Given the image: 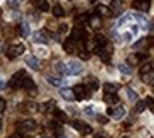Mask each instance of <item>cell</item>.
<instances>
[{"mask_svg":"<svg viewBox=\"0 0 154 138\" xmlns=\"http://www.w3.org/2000/svg\"><path fill=\"white\" fill-rule=\"evenodd\" d=\"M26 76H27L26 70H19V72H16V74L11 76V79H10L9 86L11 89L23 88V82H24V79H26Z\"/></svg>","mask_w":154,"mask_h":138,"instance_id":"1","label":"cell"},{"mask_svg":"<svg viewBox=\"0 0 154 138\" xmlns=\"http://www.w3.org/2000/svg\"><path fill=\"white\" fill-rule=\"evenodd\" d=\"M35 127H37V123L34 121V120H24V121H21V123H19L17 124V131H19V134H26L28 133V131H33V130H35Z\"/></svg>","mask_w":154,"mask_h":138,"instance_id":"2","label":"cell"},{"mask_svg":"<svg viewBox=\"0 0 154 138\" xmlns=\"http://www.w3.org/2000/svg\"><path fill=\"white\" fill-rule=\"evenodd\" d=\"M72 127H74L78 133L84 134V135H88V134L92 133V128H91V125H88L86 123H84V121H79V120H76V121H72Z\"/></svg>","mask_w":154,"mask_h":138,"instance_id":"3","label":"cell"},{"mask_svg":"<svg viewBox=\"0 0 154 138\" xmlns=\"http://www.w3.org/2000/svg\"><path fill=\"white\" fill-rule=\"evenodd\" d=\"M24 50H26V46L23 45V44H16V45H11L7 50V56H9L10 59H14L16 56H20L21 54L24 52Z\"/></svg>","mask_w":154,"mask_h":138,"instance_id":"4","label":"cell"},{"mask_svg":"<svg viewBox=\"0 0 154 138\" xmlns=\"http://www.w3.org/2000/svg\"><path fill=\"white\" fill-rule=\"evenodd\" d=\"M72 90L75 93L76 100H84V99H86L89 96V89H86V86H84V85H76Z\"/></svg>","mask_w":154,"mask_h":138,"instance_id":"5","label":"cell"},{"mask_svg":"<svg viewBox=\"0 0 154 138\" xmlns=\"http://www.w3.org/2000/svg\"><path fill=\"white\" fill-rule=\"evenodd\" d=\"M23 88L27 90L30 96H35L37 94V86L34 85L33 79L30 78V76H26V79H24V82H23Z\"/></svg>","mask_w":154,"mask_h":138,"instance_id":"6","label":"cell"},{"mask_svg":"<svg viewBox=\"0 0 154 138\" xmlns=\"http://www.w3.org/2000/svg\"><path fill=\"white\" fill-rule=\"evenodd\" d=\"M82 72V66L76 61H71L66 65V75H79Z\"/></svg>","mask_w":154,"mask_h":138,"instance_id":"7","label":"cell"},{"mask_svg":"<svg viewBox=\"0 0 154 138\" xmlns=\"http://www.w3.org/2000/svg\"><path fill=\"white\" fill-rule=\"evenodd\" d=\"M71 38H72V40H75V41L85 40V38H86V31L84 30V27L76 26V27L72 28V35H71Z\"/></svg>","mask_w":154,"mask_h":138,"instance_id":"8","label":"cell"},{"mask_svg":"<svg viewBox=\"0 0 154 138\" xmlns=\"http://www.w3.org/2000/svg\"><path fill=\"white\" fill-rule=\"evenodd\" d=\"M88 24L94 28V30H99V28L102 27V19H100V16H99V14H94V16H91L89 20H88Z\"/></svg>","mask_w":154,"mask_h":138,"instance_id":"9","label":"cell"},{"mask_svg":"<svg viewBox=\"0 0 154 138\" xmlns=\"http://www.w3.org/2000/svg\"><path fill=\"white\" fill-rule=\"evenodd\" d=\"M33 40H34V42H40V44H47V41H48L47 31H45V30H40V31H37L35 34H34Z\"/></svg>","mask_w":154,"mask_h":138,"instance_id":"10","label":"cell"},{"mask_svg":"<svg viewBox=\"0 0 154 138\" xmlns=\"http://www.w3.org/2000/svg\"><path fill=\"white\" fill-rule=\"evenodd\" d=\"M133 7H134V9H137V10H140V11H149L150 2H147V0H134Z\"/></svg>","mask_w":154,"mask_h":138,"instance_id":"11","label":"cell"},{"mask_svg":"<svg viewBox=\"0 0 154 138\" xmlns=\"http://www.w3.org/2000/svg\"><path fill=\"white\" fill-rule=\"evenodd\" d=\"M24 59H26V64H27L31 69H34V70H38V68H40V61H38L34 55H27L26 58H24Z\"/></svg>","mask_w":154,"mask_h":138,"instance_id":"12","label":"cell"},{"mask_svg":"<svg viewBox=\"0 0 154 138\" xmlns=\"http://www.w3.org/2000/svg\"><path fill=\"white\" fill-rule=\"evenodd\" d=\"M60 94L65 100H68V101H72V100H75L76 97H75V93H74V90L72 89H68V88H64V89H61L60 90Z\"/></svg>","mask_w":154,"mask_h":138,"instance_id":"13","label":"cell"},{"mask_svg":"<svg viewBox=\"0 0 154 138\" xmlns=\"http://www.w3.org/2000/svg\"><path fill=\"white\" fill-rule=\"evenodd\" d=\"M96 13H98L100 17H110V16H112V10L109 9V7H106V6L99 4L98 7H96Z\"/></svg>","mask_w":154,"mask_h":138,"instance_id":"14","label":"cell"},{"mask_svg":"<svg viewBox=\"0 0 154 138\" xmlns=\"http://www.w3.org/2000/svg\"><path fill=\"white\" fill-rule=\"evenodd\" d=\"M126 114V111H125V109L122 106L116 107V109H112V113H110V116H112L115 120H120L123 118V116Z\"/></svg>","mask_w":154,"mask_h":138,"instance_id":"15","label":"cell"},{"mask_svg":"<svg viewBox=\"0 0 154 138\" xmlns=\"http://www.w3.org/2000/svg\"><path fill=\"white\" fill-rule=\"evenodd\" d=\"M86 86L89 88V90H96L99 88L98 79L95 78V76H88L86 78Z\"/></svg>","mask_w":154,"mask_h":138,"instance_id":"16","label":"cell"},{"mask_svg":"<svg viewBox=\"0 0 154 138\" xmlns=\"http://www.w3.org/2000/svg\"><path fill=\"white\" fill-rule=\"evenodd\" d=\"M64 50H65V52H68V54H72L75 50V40L68 38V40L64 42Z\"/></svg>","mask_w":154,"mask_h":138,"instance_id":"17","label":"cell"},{"mask_svg":"<svg viewBox=\"0 0 154 138\" xmlns=\"http://www.w3.org/2000/svg\"><path fill=\"white\" fill-rule=\"evenodd\" d=\"M117 89H119V86L115 85V83H105V85H103V90H105V93H112V94H116Z\"/></svg>","mask_w":154,"mask_h":138,"instance_id":"18","label":"cell"},{"mask_svg":"<svg viewBox=\"0 0 154 138\" xmlns=\"http://www.w3.org/2000/svg\"><path fill=\"white\" fill-rule=\"evenodd\" d=\"M134 19L143 30H147V28H149V21H147L143 16H140V14H134Z\"/></svg>","mask_w":154,"mask_h":138,"instance_id":"19","label":"cell"},{"mask_svg":"<svg viewBox=\"0 0 154 138\" xmlns=\"http://www.w3.org/2000/svg\"><path fill=\"white\" fill-rule=\"evenodd\" d=\"M19 30H20V35L23 38H27L30 35V27H28L27 23H21L19 26Z\"/></svg>","mask_w":154,"mask_h":138,"instance_id":"20","label":"cell"},{"mask_svg":"<svg viewBox=\"0 0 154 138\" xmlns=\"http://www.w3.org/2000/svg\"><path fill=\"white\" fill-rule=\"evenodd\" d=\"M103 100L109 103V104H115L119 101V97L116 94H112V93H105V96H103Z\"/></svg>","mask_w":154,"mask_h":138,"instance_id":"21","label":"cell"},{"mask_svg":"<svg viewBox=\"0 0 154 138\" xmlns=\"http://www.w3.org/2000/svg\"><path fill=\"white\" fill-rule=\"evenodd\" d=\"M54 113H55V118L58 120L60 123H66V121H68V116L62 110H55Z\"/></svg>","mask_w":154,"mask_h":138,"instance_id":"22","label":"cell"},{"mask_svg":"<svg viewBox=\"0 0 154 138\" xmlns=\"http://www.w3.org/2000/svg\"><path fill=\"white\" fill-rule=\"evenodd\" d=\"M52 14H54V17H62L65 14V11H64V9L60 4H55L52 7Z\"/></svg>","mask_w":154,"mask_h":138,"instance_id":"23","label":"cell"},{"mask_svg":"<svg viewBox=\"0 0 154 138\" xmlns=\"http://www.w3.org/2000/svg\"><path fill=\"white\" fill-rule=\"evenodd\" d=\"M55 70L61 75H66V65L64 62H57L55 64Z\"/></svg>","mask_w":154,"mask_h":138,"instance_id":"24","label":"cell"},{"mask_svg":"<svg viewBox=\"0 0 154 138\" xmlns=\"http://www.w3.org/2000/svg\"><path fill=\"white\" fill-rule=\"evenodd\" d=\"M54 107H55V100H48V101H45V103L42 104L41 110L42 111H50V110H52Z\"/></svg>","mask_w":154,"mask_h":138,"instance_id":"25","label":"cell"},{"mask_svg":"<svg viewBox=\"0 0 154 138\" xmlns=\"http://www.w3.org/2000/svg\"><path fill=\"white\" fill-rule=\"evenodd\" d=\"M146 101H143V100H139L137 103H136V106H134V111L136 113H143L144 111V109H146Z\"/></svg>","mask_w":154,"mask_h":138,"instance_id":"26","label":"cell"},{"mask_svg":"<svg viewBox=\"0 0 154 138\" xmlns=\"http://www.w3.org/2000/svg\"><path fill=\"white\" fill-rule=\"evenodd\" d=\"M126 94H127V97H129V100L130 101L137 100V93H136L131 88H126Z\"/></svg>","mask_w":154,"mask_h":138,"instance_id":"27","label":"cell"},{"mask_svg":"<svg viewBox=\"0 0 154 138\" xmlns=\"http://www.w3.org/2000/svg\"><path fill=\"white\" fill-rule=\"evenodd\" d=\"M45 79H47V82L50 83V85H52V86H57V88L62 85V80H61V79L52 78V76H47V78H45Z\"/></svg>","mask_w":154,"mask_h":138,"instance_id":"28","label":"cell"},{"mask_svg":"<svg viewBox=\"0 0 154 138\" xmlns=\"http://www.w3.org/2000/svg\"><path fill=\"white\" fill-rule=\"evenodd\" d=\"M117 69H119L123 75H130L131 74V69L129 68L127 65H125V64H119L117 65Z\"/></svg>","mask_w":154,"mask_h":138,"instance_id":"29","label":"cell"},{"mask_svg":"<svg viewBox=\"0 0 154 138\" xmlns=\"http://www.w3.org/2000/svg\"><path fill=\"white\" fill-rule=\"evenodd\" d=\"M140 61L141 59L139 58V55H134V54H133V55H129V58H127V62L130 65H137Z\"/></svg>","mask_w":154,"mask_h":138,"instance_id":"30","label":"cell"},{"mask_svg":"<svg viewBox=\"0 0 154 138\" xmlns=\"http://www.w3.org/2000/svg\"><path fill=\"white\" fill-rule=\"evenodd\" d=\"M151 69H153L151 64H144L143 66H141V69H140V74L141 75H147L149 72H151Z\"/></svg>","mask_w":154,"mask_h":138,"instance_id":"31","label":"cell"},{"mask_svg":"<svg viewBox=\"0 0 154 138\" xmlns=\"http://www.w3.org/2000/svg\"><path fill=\"white\" fill-rule=\"evenodd\" d=\"M112 9L115 10V11H120L122 9V0H112Z\"/></svg>","mask_w":154,"mask_h":138,"instance_id":"32","label":"cell"},{"mask_svg":"<svg viewBox=\"0 0 154 138\" xmlns=\"http://www.w3.org/2000/svg\"><path fill=\"white\" fill-rule=\"evenodd\" d=\"M26 110H28L30 113H35V111L38 110V106L35 103H28L27 106H26Z\"/></svg>","mask_w":154,"mask_h":138,"instance_id":"33","label":"cell"},{"mask_svg":"<svg viewBox=\"0 0 154 138\" xmlns=\"http://www.w3.org/2000/svg\"><path fill=\"white\" fill-rule=\"evenodd\" d=\"M146 104H147V107L149 109H151V110H154V97H151V96H149L147 99H146Z\"/></svg>","mask_w":154,"mask_h":138,"instance_id":"34","label":"cell"},{"mask_svg":"<svg viewBox=\"0 0 154 138\" xmlns=\"http://www.w3.org/2000/svg\"><path fill=\"white\" fill-rule=\"evenodd\" d=\"M79 58L81 59H84V61H88L89 59V52L88 51H85V50L79 51Z\"/></svg>","mask_w":154,"mask_h":138,"instance_id":"35","label":"cell"},{"mask_svg":"<svg viewBox=\"0 0 154 138\" xmlns=\"http://www.w3.org/2000/svg\"><path fill=\"white\" fill-rule=\"evenodd\" d=\"M84 113L86 116H89V117H95V111H94V109H92V107H85Z\"/></svg>","mask_w":154,"mask_h":138,"instance_id":"36","label":"cell"},{"mask_svg":"<svg viewBox=\"0 0 154 138\" xmlns=\"http://www.w3.org/2000/svg\"><path fill=\"white\" fill-rule=\"evenodd\" d=\"M50 9V6H48V2L45 0V2H42L41 4L38 6V10H41V11H47V10Z\"/></svg>","mask_w":154,"mask_h":138,"instance_id":"37","label":"cell"},{"mask_svg":"<svg viewBox=\"0 0 154 138\" xmlns=\"http://www.w3.org/2000/svg\"><path fill=\"white\" fill-rule=\"evenodd\" d=\"M131 38H133V35H131V32L126 31L125 34H123V40H125L126 42H130V41H131Z\"/></svg>","mask_w":154,"mask_h":138,"instance_id":"38","label":"cell"},{"mask_svg":"<svg viewBox=\"0 0 154 138\" xmlns=\"http://www.w3.org/2000/svg\"><path fill=\"white\" fill-rule=\"evenodd\" d=\"M6 110V100L0 97V113H3Z\"/></svg>","mask_w":154,"mask_h":138,"instance_id":"39","label":"cell"},{"mask_svg":"<svg viewBox=\"0 0 154 138\" xmlns=\"http://www.w3.org/2000/svg\"><path fill=\"white\" fill-rule=\"evenodd\" d=\"M98 121L100 124H106L107 121H109V118H107V117H103V116H98Z\"/></svg>","mask_w":154,"mask_h":138,"instance_id":"40","label":"cell"},{"mask_svg":"<svg viewBox=\"0 0 154 138\" xmlns=\"http://www.w3.org/2000/svg\"><path fill=\"white\" fill-rule=\"evenodd\" d=\"M9 6H10V7H14V9H16V7L19 6V2H17V0H9Z\"/></svg>","mask_w":154,"mask_h":138,"instance_id":"41","label":"cell"},{"mask_svg":"<svg viewBox=\"0 0 154 138\" xmlns=\"http://www.w3.org/2000/svg\"><path fill=\"white\" fill-rule=\"evenodd\" d=\"M68 27H66V24H61L60 26V32H66Z\"/></svg>","mask_w":154,"mask_h":138,"instance_id":"42","label":"cell"},{"mask_svg":"<svg viewBox=\"0 0 154 138\" xmlns=\"http://www.w3.org/2000/svg\"><path fill=\"white\" fill-rule=\"evenodd\" d=\"M42 2H45V0H31V3H33L34 6H37V7H38L40 4H41Z\"/></svg>","mask_w":154,"mask_h":138,"instance_id":"43","label":"cell"},{"mask_svg":"<svg viewBox=\"0 0 154 138\" xmlns=\"http://www.w3.org/2000/svg\"><path fill=\"white\" fill-rule=\"evenodd\" d=\"M94 138H107L105 134H102V133H98V134H95V137Z\"/></svg>","mask_w":154,"mask_h":138,"instance_id":"44","label":"cell"},{"mask_svg":"<svg viewBox=\"0 0 154 138\" xmlns=\"http://www.w3.org/2000/svg\"><path fill=\"white\" fill-rule=\"evenodd\" d=\"M5 86H6L5 80H3V79H0V89H5Z\"/></svg>","mask_w":154,"mask_h":138,"instance_id":"45","label":"cell"},{"mask_svg":"<svg viewBox=\"0 0 154 138\" xmlns=\"http://www.w3.org/2000/svg\"><path fill=\"white\" fill-rule=\"evenodd\" d=\"M9 138H20L19 135H11V137H9Z\"/></svg>","mask_w":154,"mask_h":138,"instance_id":"46","label":"cell"},{"mask_svg":"<svg viewBox=\"0 0 154 138\" xmlns=\"http://www.w3.org/2000/svg\"><path fill=\"white\" fill-rule=\"evenodd\" d=\"M151 66H153V69H154V62H153V64H151Z\"/></svg>","mask_w":154,"mask_h":138,"instance_id":"47","label":"cell"},{"mask_svg":"<svg viewBox=\"0 0 154 138\" xmlns=\"http://www.w3.org/2000/svg\"><path fill=\"white\" fill-rule=\"evenodd\" d=\"M0 128H2V123H0Z\"/></svg>","mask_w":154,"mask_h":138,"instance_id":"48","label":"cell"},{"mask_svg":"<svg viewBox=\"0 0 154 138\" xmlns=\"http://www.w3.org/2000/svg\"><path fill=\"white\" fill-rule=\"evenodd\" d=\"M125 138H130V137H125Z\"/></svg>","mask_w":154,"mask_h":138,"instance_id":"49","label":"cell"},{"mask_svg":"<svg viewBox=\"0 0 154 138\" xmlns=\"http://www.w3.org/2000/svg\"><path fill=\"white\" fill-rule=\"evenodd\" d=\"M147 2H150V0H147Z\"/></svg>","mask_w":154,"mask_h":138,"instance_id":"50","label":"cell"}]
</instances>
